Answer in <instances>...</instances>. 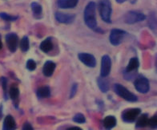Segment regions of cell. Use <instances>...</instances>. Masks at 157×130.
I'll use <instances>...</instances> for the list:
<instances>
[{"label":"cell","instance_id":"30","mask_svg":"<svg viewBox=\"0 0 157 130\" xmlns=\"http://www.w3.org/2000/svg\"><path fill=\"white\" fill-rule=\"evenodd\" d=\"M23 130H33V127L31 126V124L28 122H26L24 124H23Z\"/></svg>","mask_w":157,"mask_h":130},{"label":"cell","instance_id":"10","mask_svg":"<svg viewBox=\"0 0 157 130\" xmlns=\"http://www.w3.org/2000/svg\"><path fill=\"white\" fill-rule=\"evenodd\" d=\"M6 42L9 50L11 52H15L18 47L19 38L15 33H9L6 35Z\"/></svg>","mask_w":157,"mask_h":130},{"label":"cell","instance_id":"11","mask_svg":"<svg viewBox=\"0 0 157 130\" xmlns=\"http://www.w3.org/2000/svg\"><path fill=\"white\" fill-rule=\"evenodd\" d=\"M75 14H65V13L62 12H56V20L62 23H66V24H69L71 23L73 21L75 20Z\"/></svg>","mask_w":157,"mask_h":130},{"label":"cell","instance_id":"19","mask_svg":"<svg viewBox=\"0 0 157 130\" xmlns=\"http://www.w3.org/2000/svg\"><path fill=\"white\" fill-rule=\"evenodd\" d=\"M37 96L39 98H48L51 96V90L50 88L48 86L41 87L38 89Z\"/></svg>","mask_w":157,"mask_h":130},{"label":"cell","instance_id":"23","mask_svg":"<svg viewBox=\"0 0 157 130\" xmlns=\"http://www.w3.org/2000/svg\"><path fill=\"white\" fill-rule=\"evenodd\" d=\"M29 39L27 36H24L21 39L20 42V48L23 52H27L29 49Z\"/></svg>","mask_w":157,"mask_h":130},{"label":"cell","instance_id":"6","mask_svg":"<svg viewBox=\"0 0 157 130\" xmlns=\"http://www.w3.org/2000/svg\"><path fill=\"white\" fill-rule=\"evenodd\" d=\"M145 19H146V16L142 13L137 12V11H129L124 17V21L128 24H134L136 23L144 20Z\"/></svg>","mask_w":157,"mask_h":130},{"label":"cell","instance_id":"16","mask_svg":"<svg viewBox=\"0 0 157 130\" xmlns=\"http://www.w3.org/2000/svg\"><path fill=\"white\" fill-rule=\"evenodd\" d=\"M140 63L137 58H132L128 63V65L127 66L126 70L124 71L125 72L128 73H133L136 70H137V68H139Z\"/></svg>","mask_w":157,"mask_h":130},{"label":"cell","instance_id":"24","mask_svg":"<svg viewBox=\"0 0 157 130\" xmlns=\"http://www.w3.org/2000/svg\"><path fill=\"white\" fill-rule=\"evenodd\" d=\"M31 9L35 15H40L42 13V6L36 2H33L31 3Z\"/></svg>","mask_w":157,"mask_h":130},{"label":"cell","instance_id":"3","mask_svg":"<svg viewBox=\"0 0 157 130\" xmlns=\"http://www.w3.org/2000/svg\"><path fill=\"white\" fill-rule=\"evenodd\" d=\"M114 90H115V93L118 96L122 97L123 99L126 100L127 101H129V102H136L138 100L136 96L134 95L132 93L128 91L125 87L120 85V84H116V85H114Z\"/></svg>","mask_w":157,"mask_h":130},{"label":"cell","instance_id":"2","mask_svg":"<svg viewBox=\"0 0 157 130\" xmlns=\"http://www.w3.org/2000/svg\"><path fill=\"white\" fill-rule=\"evenodd\" d=\"M98 7L102 19L106 23H111L112 5L110 0H99Z\"/></svg>","mask_w":157,"mask_h":130},{"label":"cell","instance_id":"27","mask_svg":"<svg viewBox=\"0 0 157 130\" xmlns=\"http://www.w3.org/2000/svg\"><path fill=\"white\" fill-rule=\"evenodd\" d=\"M148 126H150L152 128H157V115L154 116L149 119Z\"/></svg>","mask_w":157,"mask_h":130},{"label":"cell","instance_id":"8","mask_svg":"<svg viewBox=\"0 0 157 130\" xmlns=\"http://www.w3.org/2000/svg\"><path fill=\"white\" fill-rule=\"evenodd\" d=\"M112 68V60L111 58L105 55L102 57L101 61V70H100V75L102 77H107L109 75Z\"/></svg>","mask_w":157,"mask_h":130},{"label":"cell","instance_id":"4","mask_svg":"<svg viewBox=\"0 0 157 130\" xmlns=\"http://www.w3.org/2000/svg\"><path fill=\"white\" fill-rule=\"evenodd\" d=\"M126 35V31H123V30H120V29H113L111 31V34H110V42L114 46L119 45L123 41V39H124Z\"/></svg>","mask_w":157,"mask_h":130},{"label":"cell","instance_id":"32","mask_svg":"<svg viewBox=\"0 0 157 130\" xmlns=\"http://www.w3.org/2000/svg\"><path fill=\"white\" fill-rule=\"evenodd\" d=\"M116 2H119V3H123V2H124L125 1H127V0H116Z\"/></svg>","mask_w":157,"mask_h":130},{"label":"cell","instance_id":"7","mask_svg":"<svg viewBox=\"0 0 157 130\" xmlns=\"http://www.w3.org/2000/svg\"><path fill=\"white\" fill-rule=\"evenodd\" d=\"M134 85L136 89L140 93H147L150 89L148 80L144 77H139L135 81Z\"/></svg>","mask_w":157,"mask_h":130},{"label":"cell","instance_id":"29","mask_svg":"<svg viewBox=\"0 0 157 130\" xmlns=\"http://www.w3.org/2000/svg\"><path fill=\"white\" fill-rule=\"evenodd\" d=\"M77 89H78V85L77 84H74L71 87V93H70V98H72L75 97V95L76 94Z\"/></svg>","mask_w":157,"mask_h":130},{"label":"cell","instance_id":"5","mask_svg":"<svg viewBox=\"0 0 157 130\" xmlns=\"http://www.w3.org/2000/svg\"><path fill=\"white\" fill-rule=\"evenodd\" d=\"M140 113L141 110L140 108H129L123 112L122 119L127 123H132L136 120Z\"/></svg>","mask_w":157,"mask_h":130},{"label":"cell","instance_id":"34","mask_svg":"<svg viewBox=\"0 0 157 130\" xmlns=\"http://www.w3.org/2000/svg\"><path fill=\"white\" fill-rule=\"evenodd\" d=\"M155 67H156V69H157V55H156V59H155Z\"/></svg>","mask_w":157,"mask_h":130},{"label":"cell","instance_id":"25","mask_svg":"<svg viewBox=\"0 0 157 130\" xmlns=\"http://www.w3.org/2000/svg\"><path fill=\"white\" fill-rule=\"evenodd\" d=\"M73 120L76 123H78V124H83L86 121V118L82 113H77L73 117Z\"/></svg>","mask_w":157,"mask_h":130},{"label":"cell","instance_id":"22","mask_svg":"<svg viewBox=\"0 0 157 130\" xmlns=\"http://www.w3.org/2000/svg\"><path fill=\"white\" fill-rule=\"evenodd\" d=\"M148 25L150 28L152 30H155L157 28V16L155 14H151L149 16Z\"/></svg>","mask_w":157,"mask_h":130},{"label":"cell","instance_id":"17","mask_svg":"<svg viewBox=\"0 0 157 130\" xmlns=\"http://www.w3.org/2000/svg\"><path fill=\"white\" fill-rule=\"evenodd\" d=\"M97 84L99 89L103 93H107L109 90V84H108V81L105 79V77H99L97 79Z\"/></svg>","mask_w":157,"mask_h":130},{"label":"cell","instance_id":"13","mask_svg":"<svg viewBox=\"0 0 157 130\" xmlns=\"http://www.w3.org/2000/svg\"><path fill=\"white\" fill-rule=\"evenodd\" d=\"M56 64L52 61H47L44 64V68H43V72L45 77H52L56 69Z\"/></svg>","mask_w":157,"mask_h":130},{"label":"cell","instance_id":"31","mask_svg":"<svg viewBox=\"0 0 157 130\" xmlns=\"http://www.w3.org/2000/svg\"><path fill=\"white\" fill-rule=\"evenodd\" d=\"M67 130H83L79 127H71V128H67Z\"/></svg>","mask_w":157,"mask_h":130},{"label":"cell","instance_id":"20","mask_svg":"<svg viewBox=\"0 0 157 130\" xmlns=\"http://www.w3.org/2000/svg\"><path fill=\"white\" fill-rule=\"evenodd\" d=\"M52 47H53V44H52L51 38L46 39L40 44V49L44 52H49L52 49Z\"/></svg>","mask_w":157,"mask_h":130},{"label":"cell","instance_id":"26","mask_svg":"<svg viewBox=\"0 0 157 130\" xmlns=\"http://www.w3.org/2000/svg\"><path fill=\"white\" fill-rule=\"evenodd\" d=\"M0 18L6 21H15L18 19L17 16H12L6 13H0Z\"/></svg>","mask_w":157,"mask_h":130},{"label":"cell","instance_id":"18","mask_svg":"<svg viewBox=\"0 0 157 130\" xmlns=\"http://www.w3.org/2000/svg\"><path fill=\"white\" fill-rule=\"evenodd\" d=\"M148 122L149 118L147 114H143L138 118L136 127H137V128H144V127L148 125Z\"/></svg>","mask_w":157,"mask_h":130},{"label":"cell","instance_id":"9","mask_svg":"<svg viewBox=\"0 0 157 130\" xmlns=\"http://www.w3.org/2000/svg\"><path fill=\"white\" fill-rule=\"evenodd\" d=\"M78 59L81 62L85 64L89 68H95L96 65V60L95 58L92 55L88 53H80L78 56Z\"/></svg>","mask_w":157,"mask_h":130},{"label":"cell","instance_id":"12","mask_svg":"<svg viewBox=\"0 0 157 130\" xmlns=\"http://www.w3.org/2000/svg\"><path fill=\"white\" fill-rule=\"evenodd\" d=\"M16 129V122L12 116H6L3 122L2 130H15Z\"/></svg>","mask_w":157,"mask_h":130},{"label":"cell","instance_id":"28","mask_svg":"<svg viewBox=\"0 0 157 130\" xmlns=\"http://www.w3.org/2000/svg\"><path fill=\"white\" fill-rule=\"evenodd\" d=\"M27 68L30 71H34L36 68V63L33 60H27Z\"/></svg>","mask_w":157,"mask_h":130},{"label":"cell","instance_id":"33","mask_svg":"<svg viewBox=\"0 0 157 130\" xmlns=\"http://www.w3.org/2000/svg\"><path fill=\"white\" fill-rule=\"evenodd\" d=\"M2 41L0 40V50L2 49Z\"/></svg>","mask_w":157,"mask_h":130},{"label":"cell","instance_id":"1","mask_svg":"<svg viewBox=\"0 0 157 130\" xmlns=\"http://www.w3.org/2000/svg\"><path fill=\"white\" fill-rule=\"evenodd\" d=\"M95 8H96V5L95 2H90L85 7L84 13H83L85 23L89 28L92 30H96L97 28V23L95 19Z\"/></svg>","mask_w":157,"mask_h":130},{"label":"cell","instance_id":"15","mask_svg":"<svg viewBox=\"0 0 157 130\" xmlns=\"http://www.w3.org/2000/svg\"><path fill=\"white\" fill-rule=\"evenodd\" d=\"M103 127L106 130H111L116 125V119L113 116H108L103 121Z\"/></svg>","mask_w":157,"mask_h":130},{"label":"cell","instance_id":"21","mask_svg":"<svg viewBox=\"0 0 157 130\" xmlns=\"http://www.w3.org/2000/svg\"><path fill=\"white\" fill-rule=\"evenodd\" d=\"M9 95H10V99L15 101L19 98V88L15 85H12L10 86V90H9Z\"/></svg>","mask_w":157,"mask_h":130},{"label":"cell","instance_id":"14","mask_svg":"<svg viewBox=\"0 0 157 130\" xmlns=\"http://www.w3.org/2000/svg\"><path fill=\"white\" fill-rule=\"evenodd\" d=\"M78 0H59L58 6L62 9L74 8L78 4Z\"/></svg>","mask_w":157,"mask_h":130}]
</instances>
